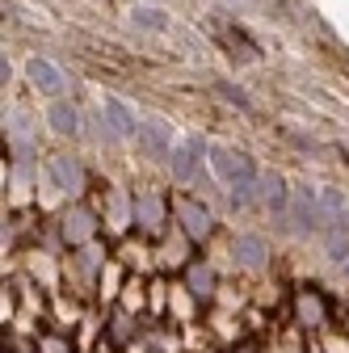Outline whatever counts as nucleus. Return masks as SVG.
<instances>
[{"label":"nucleus","mask_w":349,"mask_h":353,"mask_svg":"<svg viewBox=\"0 0 349 353\" xmlns=\"http://www.w3.org/2000/svg\"><path fill=\"white\" fill-rule=\"evenodd\" d=\"M210 164L215 172H219V181L232 190L236 202H248L252 198V181H257V172H252V160L244 152H232V148H210Z\"/></svg>","instance_id":"1"},{"label":"nucleus","mask_w":349,"mask_h":353,"mask_svg":"<svg viewBox=\"0 0 349 353\" xmlns=\"http://www.w3.org/2000/svg\"><path fill=\"white\" fill-rule=\"evenodd\" d=\"M290 228L295 232H303V236H312L316 228H320V210H316V190H308V185H303V190H295L290 198Z\"/></svg>","instance_id":"2"},{"label":"nucleus","mask_w":349,"mask_h":353,"mask_svg":"<svg viewBox=\"0 0 349 353\" xmlns=\"http://www.w3.org/2000/svg\"><path fill=\"white\" fill-rule=\"evenodd\" d=\"M198 160H202V139H181L177 148L168 152V168H172V176H177V181H190V176L198 172Z\"/></svg>","instance_id":"3"},{"label":"nucleus","mask_w":349,"mask_h":353,"mask_svg":"<svg viewBox=\"0 0 349 353\" xmlns=\"http://www.w3.org/2000/svg\"><path fill=\"white\" fill-rule=\"evenodd\" d=\"M135 139H139V148H143L148 156H168L172 130H168V122H160V118H143V122L135 126Z\"/></svg>","instance_id":"4"},{"label":"nucleus","mask_w":349,"mask_h":353,"mask_svg":"<svg viewBox=\"0 0 349 353\" xmlns=\"http://www.w3.org/2000/svg\"><path fill=\"white\" fill-rule=\"evenodd\" d=\"M30 80H34V88H42L47 97H59L63 88H68V80H63V72L51 63V59H30Z\"/></svg>","instance_id":"5"},{"label":"nucleus","mask_w":349,"mask_h":353,"mask_svg":"<svg viewBox=\"0 0 349 353\" xmlns=\"http://www.w3.org/2000/svg\"><path fill=\"white\" fill-rule=\"evenodd\" d=\"M51 181H55V190H63V194H76L80 185H84V168L72 160V156H55L51 160Z\"/></svg>","instance_id":"6"},{"label":"nucleus","mask_w":349,"mask_h":353,"mask_svg":"<svg viewBox=\"0 0 349 353\" xmlns=\"http://www.w3.org/2000/svg\"><path fill=\"white\" fill-rule=\"evenodd\" d=\"M252 198L266 202L270 210H282L290 194H286V181H282L278 172H266V176H257V181H252Z\"/></svg>","instance_id":"7"},{"label":"nucleus","mask_w":349,"mask_h":353,"mask_svg":"<svg viewBox=\"0 0 349 353\" xmlns=\"http://www.w3.org/2000/svg\"><path fill=\"white\" fill-rule=\"evenodd\" d=\"M232 252H236V261L244 265V270H266V265H270V248H266L261 236H240L232 244Z\"/></svg>","instance_id":"8"},{"label":"nucleus","mask_w":349,"mask_h":353,"mask_svg":"<svg viewBox=\"0 0 349 353\" xmlns=\"http://www.w3.org/2000/svg\"><path fill=\"white\" fill-rule=\"evenodd\" d=\"M316 210H320V228L337 232L341 219H345V198H341V190H320V194H316Z\"/></svg>","instance_id":"9"},{"label":"nucleus","mask_w":349,"mask_h":353,"mask_svg":"<svg viewBox=\"0 0 349 353\" xmlns=\"http://www.w3.org/2000/svg\"><path fill=\"white\" fill-rule=\"evenodd\" d=\"M106 122H110V135H118V139H126V135H135V114H130L118 97H106Z\"/></svg>","instance_id":"10"},{"label":"nucleus","mask_w":349,"mask_h":353,"mask_svg":"<svg viewBox=\"0 0 349 353\" xmlns=\"http://www.w3.org/2000/svg\"><path fill=\"white\" fill-rule=\"evenodd\" d=\"M177 219L186 223V232H190L194 240H206V236H210V223H215L210 210H202V206H194V202H181V206H177Z\"/></svg>","instance_id":"11"},{"label":"nucleus","mask_w":349,"mask_h":353,"mask_svg":"<svg viewBox=\"0 0 349 353\" xmlns=\"http://www.w3.org/2000/svg\"><path fill=\"white\" fill-rule=\"evenodd\" d=\"M51 130H55V135H76V130H80V114L72 110V105H51Z\"/></svg>","instance_id":"12"},{"label":"nucleus","mask_w":349,"mask_h":353,"mask_svg":"<svg viewBox=\"0 0 349 353\" xmlns=\"http://www.w3.org/2000/svg\"><path fill=\"white\" fill-rule=\"evenodd\" d=\"M328 261L337 265V270H345L349 274V232H332V240H328Z\"/></svg>","instance_id":"13"},{"label":"nucleus","mask_w":349,"mask_h":353,"mask_svg":"<svg viewBox=\"0 0 349 353\" xmlns=\"http://www.w3.org/2000/svg\"><path fill=\"white\" fill-rule=\"evenodd\" d=\"M63 236H68L72 244H80V240H89V236H93V219L84 214V210H76V214L68 219V228H63Z\"/></svg>","instance_id":"14"},{"label":"nucleus","mask_w":349,"mask_h":353,"mask_svg":"<svg viewBox=\"0 0 349 353\" xmlns=\"http://www.w3.org/2000/svg\"><path fill=\"white\" fill-rule=\"evenodd\" d=\"M130 21H135L139 30H164V26H168V13H164V9H148V5H143V9L130 13Z\"/></svg>","instance_id":"15"},{"label":"nucleus","mask_w":349,"mask_h":353,"mask_svg":"<svg viewBox=\"0 0 349 353\" xmlns=\"http://www.w3.org/2000/svg\"><path fill=\"white\" fill-rule=\"evenodd\" d=\"M135 214H139V223H143V228H160V198L143 194V198L135 202Z\"/></svg>","instance_id":"16"},{"label":"nucleus","mask_w":349,"mask_h":353,"mask_svg":"<svg viewBox=\"0 0 349 353\" xmlns=\"http://www.w3.org/2000/svg\"><path fill=\"white\" fill-rule=\"evenodd\" d=\"M210 286H215L210 270H206V265H194V270H190V290H194L198 299H206V294H210Z\"/></svg>","instance_id":"17"},{"label":"nucleus","mask_w":349,"mask_h":353,"mask_svg":"<svg viewBox=\"0 0 349 353\" xmlns=\"http://www.w3.org/2000/svg\"><path fill=\"white\" fill-rule=\"evenodd\" d=\"M5 76H9V59L0 55V84H5Z\"/></svg>","instance_id":"18"},{"label":"nucleus","mask_w":349,"mask_h":353,"mask_svg":"<svg viewBox=\"0 0 349 353\" xmlns=\"http://www.w3.org/2000/svg\"><path fill=\"white\" fill-rule=\"evenodd\" d=\"M341 232H349V202H345V219H341Z\"/></svg>","instance_id":"19"}]
</instances>
